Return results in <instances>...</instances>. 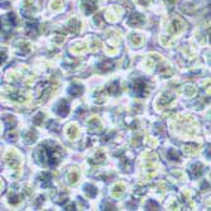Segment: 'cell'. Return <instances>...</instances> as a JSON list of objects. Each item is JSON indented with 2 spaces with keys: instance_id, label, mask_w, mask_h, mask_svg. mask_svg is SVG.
Wrapping results in <instances>:
<instances>
[{
  "instance_id": "cell-26",
  "label": "cell",
  "mask_w": 211,
  "mask_h": 211,
  "mask_svg": "<svg viewBox=\"0 0 211 211\" xmlns=\"http://www.w3.org/2000/svg\"><path fill=\"white\" fill-rule=\"evenodd\" d=\"M158 209H159V206L154 201H149L147 205V210H158Z\"/></svg>"
},
{
  "instance_id": "cell-34",
  "label": "cell",
  "mask_w": 211,
  "mask_h": 211,
  "mask_svg": "<svg viewBox=\"0 0 211 211\" xmlns=\"http://www.w3.org/2000/svg\"><path fill=\"white\" fill-rule=\"evenodd\" d=\"M167 2L169 3V4H175V3H177L178 0H167Z\"/></svg>"
},
{
  "instance_id": "cell-12",
  "label": "cell",
  "mask_w": 211,
  "mask_h": 211,
  "mask_svg": "<svg viewBox=\"0 0 211 211\" xmlns=\"http://www.w3.org/2000/svg\"><path fill=\"white\" fill-rule=\"evenodd\" d=\"M108 92L111 94V95H119V94H120V87H119L118 82L110 85V86L108 87Z\"/></svg>"
},
{
  "instance_id": "cell-16",
  "label": "cell",
  "mask_w": 211,
  "mask_h": 211,
  "mask_svg": "<svg viewBox=\"0 0 211 211\" xmlns=\"http://www.w3.org/2000/svg\"><path fill=\"white\" fill-rule=\"evenodd\" d=\"M168 158H169L171 161H177V159L180 158L178 152H176L175 149H169V150H168Z\"/></svg>"
},
{
  "instance_id": "cell-10",
  "label": "cell",
  "mask_w": 211,
  "mask_h": 211,
  "mask_svg": "<svg viewBox=\"0 0 211 211\" xmlns=\"http://www.w3.org/2000/svg\"><path fill=\"white\" fill-rule=\"evenodd\" d=\"M112 67H114V63H112L111 61H105V62H103V63L99 65V70H100V71H104V72L110 71Z\"/></svg>"
},
{
  "instance_id": "cell-6",
  "label": "cell",
  "mask_w": 211,
  "mask_h": 211,
  "mask_svg": "<svg viewBox=\"0 0 211 211\" xmlns=\"http://www.w3.org/2000/svg\"><path fill=\"white\" fill-rule=\"evenodd\" d=\"M7 162H8L9 166L13 167V168H18L19 164H21V161H19V158H18L16 156H13L11 153H9V154L7 156Z\"/></svg>"
},
{
  "instance_id": "cell-18",
  "label": "cell",
  "mask_w": 211,
  "mask_h": 211,
  "mask_svg": "<svg viewBox=\"0 0 211 211\" xmlns=\"http://www.w3.org/2000/svg\"><path fill=\"white\" fill-rule=\"evenodd\" d=\"M77 180H79V173H77V172H72V173H70V176H68V182H70L71 185L76 183V182H77Z\"/></svg>"
},
{
  "instance_id": "cell-20",
  "label": "cell",
  "mask_w": 211,
  "mask_h": 211,
  "mask_svg": "<svg viewBox=\"0 0 211 211\" xmlns=\"http://www.w3.org/2000/svg\"><path fill=\"white\" fill-rule=\"evenodd\" d=\"M181 29H182V27H181L180 22L177 21V19H176V21H173V23H172V32H173V33H178Z\"/></svg>"
},
{
  "instance_id": "cell-7",
  "label": "cell",
  "mask_w": 211,
  "mask_h": 211,
  "mask_svg": "<svg viewBox=\"0 0 211 211\" xmlns=\"http://www.w3.org/2000/svg\"><path fill=\"white\" fill-rule=\"evenodd\" d=\"M202 172H204V168H202V166L200 163L194 164L192 167H191V175H192V177H195V178L200 177L202 175Z\"/></svg>"
},
{
  "instance_id": "cell-5",
  "label": "cell",
  "mask_w": 211,
  "mask_h": 211,
  "mask_svg": "<svg viewBox=\"0 0 211 211\" xmlns=\"http://www.w3.org/2000/svg\"><path fill=\"white\" fill-rule=\"evenodd\" d=\"M70 111V108H68V103L66 100H62L58 105H57V114L61 115V117H66Z\"/></svg>"
},
{
  "instance_id": "cell-27",
  "label": "cell",
  "mask_w": 211,
  "mask_h": 211,
  "mask_svg": "<svg viewBox=\"0 0 211 211\" xmlns=\"http://www.w3.org/2000/svg\"><path fill=\"white\" fill-rule=\"evenodd\" d=\"M142 42V38L139 37V35H131V43H134V44H135V46H138L139 43Z\"/></svg>"
},
{
  "instance_id": "cell-14",
  "label": "cell",
  "mask_w": 211,
  "mask_h": 211,
  "mask_svg": "<svg viewBox=\"0 0 211 211\" xmlns=\"http://www.w3.org/2000/svg\"><path fill=\"white\" fill-rule=\"evenodd\" d=\"M172 99H173V96H172L171 94H164L163 96L161 98V100H159V105H167L168 103H171L172 101Z\"/></svg>"
},
{
  "instance_id": "cell-22",
  "label": "cell",
  "mask_w": 211,
  "mask_h": 211,
  "mask_svg": "<svg viewBox=\"0 0 211 211\" xmlns=\"http://www.w3.org/2000/svg\"><path fill=\"white\" fill-rule=\"evenodd\" d=\"M105 159V154L103 152H99L96 156H95V159H94V162H96V163H100V162H103Z\"/></svg>"
},
{
  "instance_id": "cell-31",
  "label": "cell",
  "mask_w": 211,
  "mask_h": 211,
  "mask_svg": "<svg viewBox=\"0 0 211 211\" xmlns=\"http://www.w3.org/2000/svg\"><path fill=\"white\" fill-rule=\"evenodd\" d=\"M61 4H62V2H61V0H53L51 5H52V8H54V9H58Z\"/></svg>"
},
{
  "instance_id": "cell-9",
  "label": "cell",
  "mask_w": 211,
  "mask_h": 211,
  "mask_svg": "<svg viewBox=\"0 0 211 211\" xmlns=\"http://www.w3.org/2000/svg\"><path fill=\"white\" fill-rule=\"evenodd\" d=\"M68 29H70L71 32H73V33L79 32V29H80V23L76 21V19H71L70 23H68Z\"/></svg>"
},
{
  "instance_id": "cell-17",
  "label": "cell",
  "mask_w": 211,
  "mask_h": 211,
  "mask_svg": "<svg viewBox=\"0 0 211 211\" xmlns=\"http://www.w3.org/2000/svg\"><path fill=\"white\" fill-rule=\"evenodd\" d=\"M123 192H124V186H122V185H117L112 190V195L114 196H120Z\"/></svg>"
},
{
  "instance_id": "cell-15",
  "label": "cell",
  "mask_w": 211,
  "mask_h": 211,
  "mask_svg": "<svg viewBox=\"0 0 211 211\" xmlns=\"http://www.w3.org/2000/svg\"><path fill=\"white\" fill-rule=\"evenodd\" d=\"M67 134H68V137H70L71 139L76 138V137H77V128H76L75 125H71V126L67 129Z\"/></svg>"
},
{
  "instance_id": "cell-8",
  "label": "cell",
  "mask_w": 211,
  "mask_h": 211,
  "mask_svg": "<svg viewBox=\"0 0 211 211\" xmlns=\"http://www.w3.org/2000/svg\"><path fill=\"white\" fill-rule=\"evenodd\" d=\"M70 95H72V96H80V95L84 92V87L80 86V85H72L68 90Z\"/></svg>"
},
{
  "instance_id": "cell-30",
  "label": "cell",
  "mask_w": 211,
  "mask_h": 211,
  "mask_svg": "<svg viewBox=\"0 0 211 211\" xmlns=\"http://www.w3.org/2000/svg\"><path fill=\"white\" fill-rule=\"evenodd\" d=\"M8 19H9V22L11 23V24H16V19H15V14H13V13H10V14H8Z\"/></svg>"
},
{
  "instance_id": "cell-25",
  "label": "cell",
  "mask_w": 211,
  "mask_h": 211,
  "mask_svg": "<svg viewBox=\"0 0 211 211\" xmlns=\"http://www.w3.org/2000/svg\"><path fill=\"white\" fill-rule=\"evenodd\" d=\"M4 120L8 123V129H11L13 125H15V120L11 117H7V118H4Z\"/></svg>"
},
{
  "instance_id": "cell-1",
  "label": "cell",
  "mask_w": 211,
  "mask_h": 211,
  "mask_svg": "<svg viewBox=\"0 0 211 211\" xmlns=\"http://www.w3.org/2000/svg\"><path fill=\"white\" fill-rule=\"evenodd\" d=\"M39 153V159L42 163L48 164L49 167L57 166V163L60 162L61 156H62V150L60 147H47V145H41L38 149Z\"/></svg>"
},
{
  "instance_id": "cell-2",
  "label": "cell",
  "mask_w": 211,
  "mask_h": 211,
  "mask_svg": "<svg viewBox=\"0 0 211 211\" xmlns=\"http://www.w3.org/2000/svg\"><path fill=\"white\" fill-rule=\"evenodd\" d=\"M133 91L139 98H143L147 94V82L143 79H135L133 82Z\"/></svg>"
},
{
  "instance_id": "cell-13",
  "label": "cell",
  "mask_w": 211,
  "mask_h": 211,
  "mask_svg": "<svg viewBox=\"0 0 211 211\" xmlns=\"http://www.w3.org/2000/svg\"><path fill=\"white\" fill-rule=\"evenodd\" d=\"M35 139H37L35 131L30 130V131H28V133L25 134V142H27V143H33V142H35Z\"/></svg>"
},
{
  "instance_id": "cell-21",
  "label": "cell",
  "mask_w": 211,
  "mask_h": 211,
  "mask_svg": "<svg viewBox=\"0 0 211 211\" xmlns=\"http://www.w3.org/2000/svg\"><path fill=\"white\" fill-rule=\"evenodd\" d=\"M41 180H42V183H43V186H44V187H47V186H49V185H51V178H49V175L44 173V175L41 177Z\"/></svg>"
},
{
  "instance_id": "cell-29",
  "label": "cell",
  "mask_w": 211,
  "mask_h": 211,
  "mask_svg": "<svg viewBox=\"0 0 211 211\" xmlns=\"http://www.w3.org/2000/svg\"><path fill=\"white\" fill-rule=\"evenodd\" d=\"M94 22L96 23L99 27H100V25H103V16H101V15H96V16L94 18Z\"/></svg>"
},
{
  "instance_id": "cell-32",
  "label": "cell",
  "mask_w": 211,
  "mask_h": 211,
  "mask_svg": "<svg viewBox=\"0 0 211 211\" xmlns=\"http://www.w3.org/2000/svg\"><path fill=\"white\" fill-rule=\"evenodd\" d=\"M139 3H140L142 5H144V7H147V5L149 4V0H139Z\"/></svg>"
},
{
  "instance_id": "cell-3",
  "label": "cell",
  "mask_w": 211,
  "mask_h": 211,
  "mask_svg": "<svg viewBox=\"0 0 211 211\" xmlns=\"http://www.w3.org/2000/svg\"><path fill=\"white\" fill-rule=\"evenodd\" d=\"M128 23H129L130 25H133V27H138V25H142V24L144 23V18H143V15L135 13V14H133V15L129 18Z\"/></svg>"
},
{
  "instance_id": "cell-28",
  "label": "cell",
  "mask_w": 211,
  "mask_h": 211,
  "mask_svg": "<svg viewBox=\"0 0 211 211\" xmlns=\"http://www.w3.org/2000/svg\"><path fill=\"white\" fill-rule=\"evenodd\" d=\"M63 41H65V34H60V33H57V34H56V37H54V42L61 43V42H63Z\"/></svg>"
},
{
  "instance_id": "cell-19",
  "label": "cell",
  "mask_w": 211,
  "mask_h": 211,
  "mask_svg": "<svg viewBox=\"0 0 211 211\" xmlns=\"http://www.w3.org/2000/svg\"><path fill=\"white\" fill-rule=\"evenodd\" d=\"M43 118H44V115L42 114V112H39V114H37L35 117L33 118V123L35 124V125H39L42 122H43Z\"/></svg>"
},
{
  "instance_id": "cell-33",
  "label": "cell",
  "mask_w": 211,
  "mask_h": 211,
  "mask_svg": "<svg viewBox=\"0 0 211 211\" xmlns=\"http://www.w3.org/2000/svg\"><path fill=\"white\" fill-rule=\"evenodd\" d=\"M65 210H75V205H68V206H66Z\"/></svg>"
},
{
  "instance_id": "cell-11",
  "label": "cell",
  "mask_w": 211,
  "mask_h": 211,
  "mask_svg": "<svg viewBox=\"0 0 211 211\" xmlns=\"http://www.w3.org/2000/svg\"><path fill=\"white\" fill-rule=\"evenodd\" d=\"M84 190H85V192L87 194L89 197H94V196H96V194H98L96 188H95L94 186H91V185H86Z\"/></svg>"
},
{
  "instance_id": "cell-35",
  "label": "cell",
  "mask_w": 211,
  "mask_h": 211,
  "mask_svg": "<svg viewBox=\"0 0 211 211\" xmlns=\"http://www.w3.org/2000/svg\"><path fill=\"white\" fill-rule=\"evenodd\" d=\"M5 58H7V57H5V53H2V61H5Z\"/></svg>"
},
{
  "instance_id": "cell-4",
  "label": "cell",
  "mask_w": 211,
  "mask_h": 211,
  "mask_svg": "<svg viewBox=\"0 0 211 211\" xmlns=\"http://www.w3.org/2000/svg\"><path fill=\"white\" fill-rule=\"evenodd\" d=\"M96 3L94 2V0H85L82 3V9L85 11V14H91L96 10Z\"/></svg>"
},
{
  "instance_id": "cell-24",
  "label": "cell",
  "mask_w": 211,
  "mask_h": 211,
  "mask_svg": "<svg viewBox=\"0 0 211 211\" xmlns=\"http://www.w3.org/2000/svg\"><path fill=\"white\" fill-rule=\"evenodd\" d=\"M21 196H16V195H14V196H10V199H9V202L10 204H13V205H16V204H19L21 202Z\"/></svg>"
},
{
  "instance_id": "cell-23",
  "label": "cell",
  "mask_w": 211,
  "mask_h": 211,
  "mask_svg": "<svg viewBox=\"0 0 211 211\" xmlns=\"http://www.w3.org/2000/svg\"><path fill=\"white\" fill-rule=\"evenodd\" d=\"M21 51H22L23 53H28V52H30V46H29V43H25V42L21 43Z\"/></svg>"
},
{
  "instance_id": "cell-36",
  "label": "cell",
  "mask_w": 211,
  "mask_h": 211,
  "mask_svg": "<svg viewBox=\"0 0 211 211\" xmlns=\"http://www.w3.org/2000/svg\"><path fill=\"white\" fill-rule=\"evenodd\" d=\"M207 154H209V156H210V158H211V147H210V148H209V150H207Z\"/></svg>"
}]
</instances>
